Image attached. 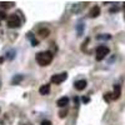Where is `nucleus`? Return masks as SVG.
Wrapping results in <instances>:
<instances>
[{
    "instance_id": "obj_2",
    "label": "nucleus",
    "mask_w": 125,
    "mask_h": 125,
    "mask_svg": "<svg viewBox=\"0 0 125 125\" xmlns=\"http://www.w3.org/2000/svg\"><path fill=\"white\" fill-rule=\"evenodd\" d=\"M109 48L105 46V45H100L96 48V60L98 61H101L103 59H105V56L109 54Z\"/></svg>"
},
{
    "instance_id": "obj_9",
    "label": "nucleus",
    "mask_w": 125,
    "mask_h": 125,
    "mask_svg": "<svg viewBox=\"0 0 125 125\" xmlns=\"http://www.w3.org/2000/svg\"><path fill=\"white\" fill-rule=\"evenodd\" d=\"M49 91H50V85H48V84L41 85V86H40V89H39V93L41 94V95H48Z\"/></svg>"
},
{
    "instance_id": "obj_3",
    "label": "nucleus",
    "mask_w": 125,
    "mask_h": 125,
    "mask_svg": "<svg viewBox=\"0 0 125 125\" xmlns=\"http://www.w3.org/2000/svg\"><path fill=\"white\" fill-rule=\"evenodd\" d=\"M8 26L11 29H16L20 26V19L16 14H13L8 18Z\"/></svg>"
},
{
    "instance_id": "obj_17",
    "label": "nucleus",
    "mask_w": 125,
    "mask_h": 125,
    "mask_svg": "<svg viewBox=\"0 0 125 125\" xmlns=\"http://www.w3.org/2000/svg\"><path fill=\"white\" fill-rule=\"evenodd\" d=\"M81 100H83V103H85V104H86V103H89V98H88V96H84Z\"/></svg>"
},
{
    "instance_id": "obj_5",
    "label": "nucleus",
    "mask_w": 125,
    "mask_h": 125,
    "mask_svg": "<svg viewBox=\"0 0 125 125\" xmlns=\"http://www.w3.org/2000/svg\"><path fill=\"white\" fill-rule=\"evenodd\" d=\"M120 95H121V86H120L119 84L114 85V91H113V94H111L113 100H118V99L120 98Z\"/></svg>"
},
{
    "instance_id": "obj_7",
    "label": "nucleus",
    "mask_w": 125,
    "mask_h": 125,
    "mask_svg": "<svg viewBox=\"0 0 125 125\" xmlns=\"http://www.w3.org/2000/svg\"><path fill=\"white\" fill-rule=\"evenodd\" d=\"M68 104H69V98H66V96L60 98V99L56 101V105H58L59 108H65Z\"/></svg>"
},
{
    "instance_id": "obj_15",
    "label": "nucleus",
    "mask_w": 125,
    "mask_h": 125,
    "mask_svg": "<svg viewBox=\"0 0 125 125\" xmlns=\"http://www.w3.org/2000/svg\"><path fill=\"white\" fill-rule=\"evenodd\" d=\"M0 19H1V20L3 19H6V14L4 11H0Z\"/></svg>"
},
{
    "instance_id": "obj_12",
    "label": "nucleus",
    "mask_w": 125,
    "mask_h": 125,
    "mask_svg": "<svg viewBox=\"0 0 125 125\" xmlns=\"http://www.w3.org/2000/svg\"><path fill=\"white\" fill-rule=\"evenodd\" d=\"M104 99H105L106 101H110V100L113 99V98H111V94H110V93H106L105 95H104Z\"/></svg>"
},
{
    "instance_id": "obj_11",
    "label": "nucleus",
    "mask_w": 125,
    "mask_h": 125,
    "mask_svg": "<svg viewBox=\"0 0 125 125\" xmlns=\"http://www.w3.org/2000/svg\"><path fill=\"white\" fill-rule=\"evenodd\" d=\"M28 38L31 40V44H33V46H36V45H38V40H35L34 35L31 34V33H29V34H28Z\"/></svg>"
},
{
    "instance_id": "obj_19",
    "label": "nucleus",
    "mask_w": 125,
    "mask_h": 125,
    "mask_svg": "<svg viewBox=\"0 0 125 125\" xmlns=\"http://www.w3.org/2000/svg\"><path fill=\"white\" fill-rule=\"evenodd\" d=\"M124 8H125V3H124Z\"/></svg>"
},
{
    "instance_id": "obj_4",
    "label": "nucleus",
    "mask_w": 125,
    "mask_h": 125,
    "mask_svg": "<svg viewBox=\"0 0 125 125\" xmlns=\"http://www.w3.org/2000/svg\"><path fill=\"white\" fill-rule=\"evenodd\" d=\"M68 78V74L64 71V73H61V74H55L51 76V83H54V84H60V83L62 81H65Z\"/></svg>"
},
{
    "instance_id": "obj_8",
    "label": "nucleus",
    "mask_w": 125,
    "mask_h": 125,
    "mask_svg": "<svg viewBox=\"0 0 125 125\" xmlns=\"http://www.w3.org/2000/svg\"><path fill=\"white\" fill-rule=\"evenodd\" d=\"M99 15H100V8L98 5L93 6L90 10V18H98Z\"/></svg>"
},
{
    "instance_id": "obj_16",
    "label": "nucleus",
    "mask_w": 125,
    "mask_h": 125,
    "mask_svg": "<svg viewBox=\"0 0 125 125\" xmlns=\"http://www.w3.org/2000/svg\"><path fill=\"white\" fill-rule=\"evenodd\" d=\"M10 5H13V4L11 3H1V6H4V8H8Z\"/></svg>"
},
{
    "instance_id": "obj_6",
    "label": "nucleus",
    "mask_w": 125,
    "mask_h": 125,
    "mask_svg": "<svg viewBox=\"0 0 125 125\" xmlns=\"http://www.w3.org/2000/svg\"><path fill=\"white\" fill-rule=\"evenodd\" d=\"M86 85H88V83H86V80H78V81H75L74 83V86H75V89L76 90H79V91H81V90H84L85 88H86Z\"/></svg>"
},
{
    "instance_id": "obj_13",
    "label": "nucleus",
    "mask_w": 125,
    "mask_h": 125,
    "mask_svg": "<svg viewBox=\"0 0 125 125\" xmlns=\"http://www.w3.org/2000/svg\"><path fill=\"white\" fill-rule=\"evenodd\" d=\"M66 114H68L66 110H62V111L59 113V116H60V118H65V116H66Z\"/></svg>"
},
{
    "instance_id": "obj_10",
    "label": "nucleus",
    "mask_w": 125,
    "mask_h": 125,
    "mask_svg": "<svg viewBox=\"0 0 125 125\" xmlns=\"http://www.w3.org/2000/svg\"><path fill=\"white\" fill-rule=\"evenodd\" d=\"M21 80H23V75H16V76H14V79L11 80V83L16 85V84H19Z\"/></svg>"
},
{
    "instance_id": "obj_14",
    "label": "nucleus",
    "mask_w": 125,
    "mask_h": 125,
    "mask_svg": "<svg viewBox=\"0 0 125 125\" xmlns=\"http://www.w3.org/2000/svg\"><path fill=\"white\" fill-rule=\"evenodd\" d=\"M41 125H51V121H49V120H43V121H41Z\"/></svg>"
},
{
    "instance_id": "obj_18",
    "label": "nucleus",
    "mask_w": 125,
    "mask_h": 125,
    "mask_svg": "<svg viewBox=\"0 0 125 125\" xmlns=\"http://www.w3.org/2000/svg\"><path fill=\"white\" fill-rule=\"evenodd\" d=\"M3 61H4V58H0V64H1Z\"/></svg>"
},
{
    "instance_id": "obj_20",
    "label": "nucleus",
    "mask_w": 125,
    "mask_h": 125,
    "mask_svg": "<svg viewBox=\"0 0 125 125\" xmlns=\"http://www.w3.org/2000/svg\"><path fill=\"white\" fill-rule=\"evenodd\" d=\"M124 19H125V16H124Z\"/></svg>"
},
{
    "instance_id": "obj_1",
    "label": "nucleus",
    "mask_w": 125,
    "mask_h": 125,
    "mask_svg": "<svg viewBox=\"0 0 125 125\" xmlns=\"http://www.w3.org/2000/svg\"><path fill=\"white\" fill-rule=\"evenodd\" d=\"M35 60L39 65L41 66H46L49 65L51 61H53V54L50 51H41V53H38L35 56Z\"/></svg>"
}]
</instances>
